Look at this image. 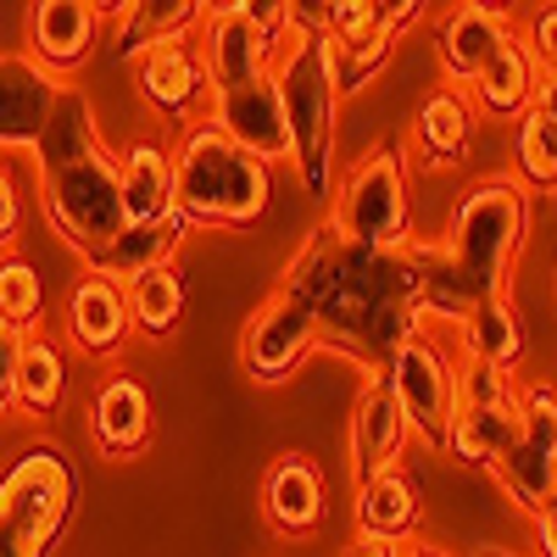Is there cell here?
<instances>
[{"label":"cell","mask_w":557,"mask_h":557,"mask_svg":"<svg viewBox=\"0 0 557 557\" xmlns=\"http://www.w3.org/2000/svg\"><path fill=\"white\" fill-rule=\"evenodd\" d=\"M34 162H39V207L51 218V228L84 262L107 251L128 223L123 218V173L96 128V107L78 89H62V101L34 146Z\"/></svg>","instance_id":"cell-1"},{"label":"cell","mask_w":557,"mask_h":557,"mask_svg":"<svg viewBox=\"0 0 557 557\" xmlns=\"http://www.w3.org/2000/svg\"><path fill=\"white\" fill-rule=\"evenodd\" d=\"M273 168L235 139H223L212 123H190L173 151V207L190 223L212 228H246L268 212Z\"/></svg>","instance_id":"cell-2"},{"label":"cell","mask_w":557,"mask_h":557,"mask_svg":"<svg viewBox=\"0 0 557 557\" xmlns=\"http://www.w3.org/2000/svg\"><path fill=\"white\" fill-rule=\"evenodd\" d=\"M273 89L285 107L290 128V162L301 173V190L330 196V168H335V67H330V39L323 34H290L273 62Z\"/></svg>","instance_id":"cell-3"},{"label":"cell","mask_w":557,"mask_h":557,"mask_svg":"<svg viewBox=\"0 0 557 557\" xmlns=\"http://www.w3.org/2000/svg\"><path fill=\"white\" fill-rule=\"evenodd\" d=\"M78 480L57 446H28L0 474V557H51L73 519Z\"/></svg>","instance_id":"cell-4"},{"label":"cell","mask_w":557,"mask_h":557,"mask_svg":"<svg viewBox=\"0 0 557 557\" xmlns=\"http://www.w3.org/2000/svg\"><path fill=\"white\" fill-rule=\"evenodd\" d=\"M335 240L351 251H401L412 235V201H407V162L396 146H374L335 190L330 218Z\"/></svg>","instance_id":"cell-5"},{"label":"cell","mask_w":557,"mask_h":557,"mask_svg":"<svg viewBox=\"0 0 557 557\" xmlns=\"http://www.w3.org/2000/svg\"><path fill=\"white\" fill-rule=\"evenodd\" d=\"M290 39V0H235V7H207L196 28V57L207 67L212 96L240 89L273 73L278 51Z\"/></svg>","instance_id":"cell-6"},{"label":"cell","mask_w":557,"mask_h":557,"mask_svg":"<svg viewBox=\"0 0 557 557\" xmlns=\"http://www.w3.org/2000/svg\"><path fill=\"white\" fill-rule=\"evenodd\" d=\"M519 441V391L513 374L502 368H480V362H462L457 368V412H451V457H462L469 469H491L513 451Z\"/></svg>","instance_id":"cell-7"},{"label":"cell","mask_w":557,"mask_h":557,"mask_svg":"<svg viewBox=\"0 0 557 557\" xmlns=\"http://www.w3.org/2000/svg\"><path fill=\"white\" fill-rule=\"evenodd\" d=\"M385 385L407 418V435L446 446L451 412H457V362L435 335H407L396 357L385 362Z\"/></svg>","instance_id":"cell-8"},{"label":"cell","mask_w":557,"mask_h":557,"mask_svg":"<svg viewBox=\"0 0 557 557\" xmlns=\"http://www.w3.org/2000/svg\"><path fill=\"white\" fill-rule=\"evenodd\" d=\"M496 480L524 513H541L557 496V391L552 385L519 391V441L496 462Z\"/></svg>","instance_id":"cell-9"},{"label":"cell","mask_w":557,"mask_h":557,"mask_svg":"<svg viewBox=\"0 0 557 557\" xmlns=\"http://www.w3.org/2000/svg\"><path fill=\"white\" fill-rule=\"evenodd\" d=\"M318 346V307L301 301V296H268L251 323H246V335H240V357H246V374L257 385H278V380H290L301 357Z\"/></svg>","instance_id":"cell-10"},{"label":"cell","mask_w":557,"mask_h":557,"mask_svg":"<svg viewBox=\"0 0 557 557\" xmlns=\"http://www.w3.org/2000/svg\"><path fill=\"white\" fill-rule=\"evenodd\" d=\"M207 123H212L223 139H235L240 151L262 157L268 168H273L278 157H290V128H285V107H278L273 73L257 78V84H240V89H218Z\"/></svg>","instance_id":"cell-11"},{"label":"cell","mask_w":557,"mask_h":557,"mask_svg":"<svg viewBox=\"0 0 557 557\" xmlns=\"http://www.w3.org/2000/svg\"><path fill=\"white\" fill-rule=\"evenodd\" d=\"M62 89L67 84L51 78L34 57H0V151H34Z\"/></svg>","instance_id":"cell-12"},{"label":"cell","mask_w":557,"mask_h":557,"mask_svg":"<svg viewBox=\"0 0 557 557\" xmlns=\"http://www.w3.org/2000/svg\"><path fill=\"white\" fill-rule=\"evenodd\" d=\"M134 89L151 101L157 117L178 123V117H190L207 96V67L196 57V39H168V45H151V51H139L134 57Z\"/></svg>","instance_id":"cell-13"},{"label":"cell","mask_w":557,"mask_h":557,"mask_svg":"<svg viewBox=\"0 0 557 557\" xmlns=\"http://www.w3.org/2000/svg\"><path fill=\"white\" fill-rule=\"evenodd\" d=\"M101 39V7L89 0H39L28 12V45H34V62L51 73V78H67L89 62Z\"/></svg>","instance_id":"cell-14"},{"label":"cell","mask_w":557,"mask_h":557,"mask_svg":"<svg viewBox=\"0 0 557 557\" xmlns=\"http://www.w3.org/2000/svg\"><path fill=\"white\" fill-rule=\"evenodd\" d=\"M262 513L278 535H312L330 513V496H323V474L318 462L301 451H278L262 474Z\"/></svg>","instance_id":"cell-15"},{"label":"cell","mask_w":557,"mask_h":557,"mask_svg":"<svg viewBox=\"0 0 557 557\" xmlns=\"http://www.w3.org/2000/svg\"><path fill=\"white\" fill-rule=\"evenodd\" d=\"M513 39V23H507L502 7H451L441 23V67H446V89H469L491 57Z\"/></svg>","instance_id":"cell-16"},{"label":"cell","mask_w":557,"mask_h":557,"mask_svg":"<svg viewBox=\"0 0 557 557\" xmlns=\"http://www.w3.org/2000/svg\"><path fill=\"white\" fill-rule=\"evenodd\" d=\"M401 446H407V418L380 374V380H368V391L357 396V412H351V480L368 485L385 469H396Z\"/></svg>","instance_id":"cell-17"},{"label":"cell","mask_w":557,"mask_h":557,"mask_svg":"<svg viewBox=\"0 0 557 557\" xmlns=\"http://www.w3.org/2000/svg\"><path fill=\"white\" fill-rule=\"evenodd\" d=\"M128 335H134V318H128L123 285L84 273L78 285L67 290V341L78 351H89V357H112Z\"/></svg>","instance_id":"cell-18"},{"label":"cell","mask_w":557,"mask_h":557,"mask_svg":"<svg viewBox=\"0 0 557 557\" xmlns=\"http://www.w3.org/2000/svg\"><path fill=\"white\" fill-rule=\"evenodd\" d=\"M89 435L107 457H139L151 446V396L139 380L112 374L96 391V407H89Z\"/></svg>","instance_id":"cell-19"},{"label":"cell","mask_w":557,"mask_h":557,"mask_svg":"<svg viewBox=\"0 0 557 557\" xmlns=\"http://www.w3.org/2000/svg\"><path fill=\"white\" fill-rule=\"evenodd\" d=\"M184 228H190V218H184L178 207H173L168 218H157V223H123V235H117L107 251L89 257V273H96V278H112V285H128V278H139L146 268L173 262V251H178V240H184Z\"/></svg>","instance_id":"cell-20"},{"label":"cell","mask_w":557,"mask_h":557,"mask_svg":"<svg viewBox=\"0 0 557 557\" xmlns=\"http://www.w3.org/2000/svg\"><path fill=\"white\" fill-rule=\"evenodd\" d=\"M418 513H424V496H418V480L401 469H385L380 480L357 485V535L362 541H391L401 546L418 524Z\"/></svg>","instance_id":"cell-21"},{"label":"cell","mask_w":557,"mask_h":557,"mask_svg":"<svg viewBox=\"0 0 557 557\" xmlns=\"http://www.w3.org/2000/svg\"><path fill=\"white\" fill-rule=\"evenodd\" d=\"M457 341H462V357L480 362V368H513L524 357V323L513 312V301L507 296H491V301H474L469 312H462L457 323Z\"/></svg>","instance_id":"cell-22"},{"label":"cell","mask_w":557,"mask_h":557,"mask_svg":"<svg viewBox=\"0 0 557 557\" xmlns=\"http://www.w3.org/2000/svg\"><path fill=\"white\" fill-rule=\"evenodd\" d=\"M412 139H418V157L430 168H457L469 157V139H474V101L462 89H435L412 117Z\"/></svg>","instance_id":"cell-23"},{"label":"cell","mask_w":557,"mask_h":557,"mask_svg":"<svg viewBox=\"0 0 557 557\" xmlns=\"http://www.w3.org/2000/svg\"><path fill=\"white\" fill-rule=\"evenodd\" d=\"M117 173H123V218L128 223H157L173 212V151H162L157 139H134Z\"/></svg>","instance_id":"cell-24"},{"label":"cell","mask_w":557,"mask_h":557,"mask_svg":"<svg viewBox=\"0 0 557 557\" xmlns=\"http://www.w3.org/2000/svg\"><path fill=\"white\" fill-rule=\"evenodd\" d=\"M535 84H541V62L530 57V45L513 34L469 89H474V101H480L491 117H524L530 101H535Z\"/></svg>","instance_id":"cell-25"},{"label":"cell","mask_w":557,"mask_h":557,"mask_svg":"<svg viewBox=\"0 0 557 557\" xmlns=\"http://www.w3.org/2000/svg\"><path fill=\"white\" fill-rule=\"evenodd\" d=\"M117 57H139L151 45H168V39H196L207 7L201 0H134V7H117Z\"/></svg>","instance_id":"cell-26"},{"label":"cell","mask_w":557,"mask_h":557,"mask_svg":"<svg viewBox=\"0 0 557 557\" xmlns=\"http://www.w3.org/2000/svg\"><path fill=\"white\" fill-rule=\"evenodd\" d=\"M123 296H128L134 330L151 335V341H162V335H173V323L184 318V273H178L173 262L146 268L139 278H128V285H123Z\"/></svg>","instance_id":"cell-27"},{"label":"cell","mask_w":557,"mask_h":557,"mask_svg":"<svg viewBox=\"0 0 557 557\" xmlns=\"http://www.w3.org/2000/svg\"><path fill=\"white\" fill-rule=\"evenodd\" d=\"M67 391V357L57 341H45L39 330L23 335V357H17V407L34 418H51L62 407Z\"/></svg>","instance_id":"cell-28"},{"label":"cell","mask_w":557,"mask_h":557,"mask_svg":"<svg viewBox=\"0 0 557 557\" xmlns=\"http://www.w3.org/2000/svg\"><path fill=\"white\" fill-rule=\"evenodd\" d=\"M341 257H346V246L335 240V228H330V223H318L312 235L301 240V251L290 257L285 278H278V296H301V301H318L323 290L335 285Z\"/></svg>","instance_id":"cell-29"},{"label":"cell","mask_w":557,"mask_h":557,"mask_svg":"<svg viewBox=\"0 0 557 557\" xmlns=\"http://www.w3.org/2000/svg\"><path fill=\"white\" fill-rule=\"evenodd\" d=\"M45 318V285H39V268L17 251H0V323L7 330L34 335V323Z\"/></svg>","instance_id":"cell-30"},{"label":"cell","mask_w":557,"mask_h":557,"mask_svg":"<svg viewBox=\"0 0 557 557\" xmlns=\"http://www.w3.org/2000/svg\"><path fill=\"white\" fill-rule=\"evenodd\" d=\"M513 157H519V184L524 190H557V123L541 112L519 117V139H513Z\"/></svg>","instance_id":"cell-31"},{"label":"cell","mask_w":557,"mask_h":557,"mask_svg":"<svg viewBox=\"0 0 557 557\" xmlns=\"http://www.w3.org/2000/svg\"><path fill=\"white\" fill-rule=\"evenodd\" d=\"M391 45L396 39H368V45H346V51H335L330 45V67H335V96L346 101V96H357V89L374 78V73H385V62H391Z\"/></svg>","instance_id":"cell-32"},{"label":"cell","mask_w":557,"mask_h":557,"mask_svg":"<svg viewBox=\"0 0 557 557\" xmlns=\"http://www.w3.org/2000/svg\"><path fill=\"white\" fill-rule=\"evenodd\" d=\"M524 45H530V57L541 62V73H557V0L530 17V39Z\"/></svg>","instance_id":"cell-33"},{"label":"cell","mask_w":557,"mask_h":557,"mask_svg":"<svg viewBox=\"0 0 557 557\" xmlns=\"http://www.w3.org/2000/svg\"><path fill=\"white\" fill-rule=\"evenodd\" d=\"M17 357H23V330L0 323V412L17 407Z\"/></svg>","instance_id":"cell-34"},{"label":"cell","mask_w":557,"mask_h":557,"mask_svg":"<svg viewBox=\"0 0 557 557\" xmlns=\"http://www.w3.org/2000/svg\"><path fill=\"white\" fill-rule=\"evenodd\" d=\"M17 228H23V201H17L12 173L0 168V251H7V246L17 240Z\"/></svg>","instance_id":"cell-35"},{"label":"cell","mask_w":557,"mask_h":557,"mask_svg":"<svg viewBox=\"0 0 557 557\" xmlns=\"http://www.w3.org/2000/svg\"><path fill=\"white\" fill-rule=\"evenodd\" d=\"M535 541H541V557H557V496L535 513Z\"/></svg>","instance_id":"cell-36"},{"label":"cell","mask_w":557,"mask_h":557,"mask_svg":"<svg viewBox=\"0 0 557 557\" xmlns=\"http://www.w3.org/2000/svg\"><path fill=\"white\" fill-rule=\"evenodd\" d=\"M530 112H541V117H552V123H557V73H541V84H535V101H530Z\"/></svg>","instance_id":"cell-37"},{"label":"cell","mask_w":557,"mask_h":557,"mask_svg":"<svg viewBox=\"0 0 557 557\" xmlns=\"http://www.w3.org/2000/svg\"><path fill=\"white\" fill-rule=\"evenodd\" d=\"M396 552H401V546H391V541H357L346 557H396Z\"/></svg>","instance_id":"cell-38"},{"label":"cell","mask_w":557,"mask_h":557,"mask_svg":"<svg viewBox=\"0 0 557 557\" xmlns=\"http://www.w3.org/2000/svg\"><path fill=\"white\" fill-rule=\"evenodd\" d=\"M396 557H446V552H435V546H412V541H401V552Z\"/></svg>","instance_id":"cell-39"},{"label":"cell","mask_w":557,"mask_h":557,"mask_svg":"<svg viewBox=\"0 0 557 557\" xmlns=\"http://www.w3.org/2000/svg\"><path fill=\"white\" fill-rule=\"evenodd\" d=\"M474 557H519V552H507V546H480Z\"/></svg>","instance_id":"cell-40"}]
</instances>
